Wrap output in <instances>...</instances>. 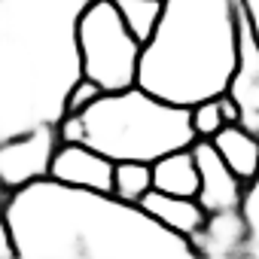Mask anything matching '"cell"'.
<instances>
[{"label": "cell", "instance_id": "1", "mask_svg": "<svg viewBox=\"0 0 259 259\" xmlns=\"http://www.w3.org/2000/svg\"><path fill=\"white\" fill-rule=\"evenodd\" d=\"M0 220L19 259H192V238L171 232L141 204L113 192L70 186L55 177L4 192Z\"/></svg>", "mask_w": 259, "mask_h": 259}, {"label": "cell", "instance_id": "2", "mask_svg": "<svg viewBox=\"0 0 259 259\" xmlns=\"http://www.w3.org/2000/svg\"><path fill=\"white\" fill-rule=\"evenodd\" d=\"M92 0H0V141L67 116L82 79L79 19Z\"/></svg>", "mask_w": 259, "mask_h": 259}, {"label": "cell", "instance_id": "3", "mask_svg": "<svg viewBox=\"0 0 259 259\" xmlns=\"http://www.w3.org/2000/svg\"><path fill=\"white\" fill-rule=\"evenodd\" d=\"M238 61L235 0H165L162 22L144 46L138 85L195 107L229 92Z\"/></svg>", "mask_w": 259, "mask_h": 259}, {"label": "cell", "instance_id": "4", "mask_svg": "<svg viewBox=\"0 0 259 259\" xmlns=\"http://www.w3.org/2000/svg\"><path fill=\"white\" fill-rule=\"evenodd\" d=\"M58 138L89 144L113 162H156L195 144L189 107L162 101L141 85L104 92L79 113L58 122Z\"/></svg>", "mask_w": 259, "mask_h": 259}, {"label": "cell", "instance_id": "5", "mask_svg": "<svg viewBox=\"0 0 259 259\" xmlns=\"http://www.w3.org/2000/svg\"><path fill=\"white\" fill-rule=\"evenodd\" d=\"M144 43L128 31L116 0H92L79 19L82 76L101 92H125L138 85Z\"/></svg>", "mask_w": 259, "mask_h": 259}, {"label": "cell", "instance_id": "6", "mask_svg": "<svg viewBox=\"0 0 259 259\" xmlns=\"http://www.w3.org/2000/svg\"><path fill=\"white\" fill-rule=\"evenodd\" d=\"M58 144L61 138L55 125H43L19 138L0 141V189L13 192L34 180L49 177Z\"/></svg>", "mask_w": 259, "mask_h": 259}, {"label": "cell", "instance_id": "7", "mask_svg": "<svg viewBox=\"0 0 259 259\" xmlns=\"http://www.w3.org/2000/svg\"><path fill=\"white\" fill-rule=\"evenodd\" d=\"M235 25H238V61L229 82V95L241 110V125L259 135V28L253 22L250 4L235 0Z\"/></svg>", "mask_w": 259, "mask_h": 259}, {"label": "cell", "instance_id": "8", "mask_svg": "<svg viewBox=\"0 0 259 259\" xmlns=\"http://www.w3.org/2000/svg\"><path fill=\"white\" fill-rule=\"evenodd\" d=\"M195 162H198V174H201V186H198V204L207 213H229V210H244L250 186L226 165V159L220 156V150L213 147V141H195L192 144Z\"/></svg>", "mask_w": 259, "mask_h": 259}, {"label": "cell", "instance_id": "9", "mask_svg": "<svg viewBox=\"0 0 259 259\" xmlns=\"http://www.w3.org/2000/svg\"><path fill=\"white\" fill-rule=\"evenodd\" d=\"M113 174H116L113 159H107L104 153H98L89 144H67V141L58 144L52 171H49V177H55L61 183L101 189V192H113Z\"/></svg>", "mask_w": 259, "mask_h": 259}, {"label": "cell", "instance_id": "10", "mask_svg": "<svg viewBox=\"0 0 259 259\" xmlns=\"http://www.w3.org/2000/svg\"><path fill=\"white\" fill-rule=\"evenodd\" d=\"M141 207L150 217H156L162 226H168L171 232H180L186 238H195L207 223V210L198 204V198H186V195H168V192L150 189L147 198L141 201Z\"/></svg>", "mask_w": 259, "mask_h": 259}, {"label": "cell", "instance_id": "11", "mask_svg": "<svg viewBox=\"0 0 259 259\" xmlns=\"http://www.w3.org/2000/svg\"><path fill=\"white\" fill-rule=\"evenodd\" d=\"M210 141L226 159V165L253 189V183L259 180V135L247 132L241 122H229Z\"/></svg>", "mask_w": 259, "mask_h": 259}, {"label": "cell", "instance_id": "12", "mask_svg": "<svg viewBox=\"0 0 259 259\" xmlns=\"http://www.w3.org/2000/svg\"><path fill=\"white\" fill-rule=\"evenodd\" d=\"M198 186H201V174H198V162H195L192 147L174 150V153L153 162V189L168 192V195L195 198Z\"/></svg>", "mask_w": 259, "mask_h": 259}, {"label": "cell", "instance_id": "13", "mask_svg": "<svg viewBox=\"0 0 259 259\" xmlns=\"http://www.w3.org/2000/svg\"><path fill=\"white\" fill-rule=\"evenodd\" d=\"M250 232V223L244 210H229V213H207L204 229L192 238L198 256H217V253H235Z\"/></svg>", "mask_w": 259, "mask_h": 259}, {"label": "cell", "instance_id": "14", "mask_svg": "<svg viewBox=\"0 0 259 259\" xmlns=\"http://www.w3.org/2000/svg\"><path fill=\"white\" fill-rule=\"evenodd\" d=\"M116 7L132 31L144 46L153 40L159 22H162V13H165V0H116Z\"/></svg>", "mask_w": 259, "mask_h": 259}, {"label": "cell", "instance_id": "15", "mask_svg": "<svg viewBox=\"0 0 259 259\" xmlns=\"http://www.w3.org/2000/svg\"><path fill=\"white\" fill-rule=\"evenodd\" d=\"M153 189V162H116L113 174V195L122 201L141 204Z\"/></svg>", "mask_w": 259, "mask_h": 259}, {"label": "cell", "instance_id": "16", "mask_svg": "<svg viewBox=\"0 0 259 259\" xmlns=\"http://www.w3.org/2000/svg\"><path fill=\"white\" fill-rule=\"evenodd\" d=\"M189 113H192V132H195V141H210V138L220 132V128L226 125L217 98H210V101H198L195 107H189Z\"/></svg>", "mask_w": 259, "mask_h": 259}, {"label": "cell", "instance_id": "17", "mask_svg": "<svg viewBox=\"0 0 259 259\" xmlns=\"http://www.w3.org/2000/svg\"><path fill=\"white\" fill-rule=\"evenodd\" d=\"M101 95H104V92H101V85L82 76V79L73 85L70 98H67V113H79V110H85V107H89L92 101H98Z\"/></svg>", "mask_w": 259, "mask_h": 259}, {"label": "cell", "instance_id": "18", "mask_svg": "<svg viewBox=\"0 0 259 259\" xmlns=\"http://www.w3.org/2000/svg\"><path fill=\"white\" fill-rule=\"evenodd\" d=\"M217 101H220V110H223V119H226V125L241 119V110H238V104H235V98H232L229 92H223Z\"/></svg>", "mask_w": 259, "mask_h": 259}]
</instances>
